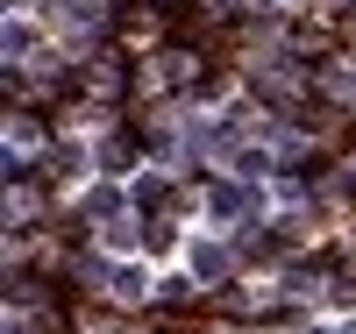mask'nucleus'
Masks as SVG:
<instances>
[{"mask_svg":"<svg viewBox=\"0 0 356 334\" xmlns=\"http://www.w3.org/2000/svg\"><path fill=\"white\" fill-rule=\"evenodd\" d=\"M193 270H200V278H221V270H228V256L214 249V242H200V249H193Z\"/></svg>","mask_w":356,"mask_h":334,"instance_id":"nucleus-1","label":"nucleus"},{"mask_svg":"<svg viewBox=\"0 0 356 334\" xmlns=\"http://www.w3.org/2000/svg\"><path fill=\"white\" fill-rule=\"evenodd\" d=\"M29 43H36V36H29V28H22V22H8V28H0V57H22Z\"/></svg>","mask_w":356,"mask_h":334,"instance_id":"nucleus-2","label":"nucleus"}]
</instances>
